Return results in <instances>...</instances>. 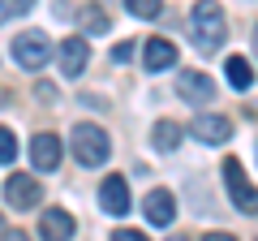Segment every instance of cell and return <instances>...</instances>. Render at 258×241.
Returning a JSON list of instances; mask_svg holds the SVG:
<instances>
[{"label": "cell", "instance_id": "cell-14", "mask_svg": "<svg viewBox=\"0 0 258 241\" xmlns=\"http://www.w3.org/2000/svg\"><path fill=\"white\" fill-rule=\"evenodd\" d=\"M181 125H176V120H159V125H155V134H151V142H155V147L159 151H176V147H181Z\"/></svg>", "mask_w": 258, "mask_h": 241}, {"label": "cell", "instance_id": "cell-22", "mask_svg": "<svg viewBox=\"0 0 258 241\" xmlns=\"http://www.w3.org/2000/svg\"><path fill=\"white\" fill-rule=\"evenodd\" d=\"M203 241H237V237H232V232H207Z\"/></svg>", "mask_w": 258, "mask_h": 241}, {"label": "cell", "instance_id": "cell-1", "mask_svg": "<svg viewBox=\"0 0 258 241\" xmlns=\"http://www.w3.org/2000/svg\"><path fill=\"white\" fill-rule=\"evenodd\" d=\"M189 35H194V47H198L203 56H211L215 47L224 43V9L215 5V0H198V5H194Z\"/></svg>", "mask_w": 258, "mask_h": 241}, {"label": "cell", "instance_id": "cell-19", "mask_svg": "<svg viewBox=\"0 0 258 241\" xmlns=\"http://www.w3.org/2000/svg\"><path fill=\"white\" fill-rule=\"evenodd\" d=\"M129 56H134V43H116L112 47V61H116V65H125Z\"/></svg>", "mask_w": 258, "mask_h": 241}, {"label": "cell", "instance_id": "cell-10", "mask_svg": "<svg viewBox=\"0 0 258 241\" xmlns=\"http://www.w3.org/2000/svg\"><path fill=\"white\" fill-rule=\"evenodd\" d=\"M99 207L108 215H125L129 211V186L120 181V176H108V181L99 186Z\"/></svg>", "mask_w": 258, "mask_h": 241}, {"label": "cell", "instance_id": "cell-25", "mask_svg": "<svg viewBox=\"0 0 258 241\" xmlns=\"http://www.w3.org/2000/svg\"><path fill=\"white\" fill-rule=\"evenodd\" d=\"M172 241H189V237H172Z\"/></svg>", "mask_w": 258, "mask_h": 241}, {"label": "cell", "instance_id": "cell-11", "mask_svg": "<svg viewBox=\"0 0 258 241\" xmlns=\"http://www.w3.org/2000/svg\"><path fill=\"white\" fill-rule=\"evenodd\" d=\"M39 232H43L47 241H69L74 237V215L60 211V207H52V211H43V220H39Z\"/></svg>", "mask_w": 258, "mask_h": 241}, {"label": "cell", "instance_id": "cell-3", "mask_svg": "<svg viewBox=\"0 0 258 241\" xmlns=\"http://www.w3.org/2000/svg\"><path fill=\"white\" fill-rule=\"evenodd\" d=\"M224 186H228V198H232V207H237V211H245V215L258 211V190L249 186V176H245V168H241V159H224Z\"/></svg>", "mask_w": 258, "mask_h": 241}, {"label": "cell", "instance_id": "cell-18", "mask_svg": "<svg viewBox=\"0 0 258 241\" xmlns=\"http://www.w3.org/2000/svg\"><path fill=\"white\" fill-rule=\"evenodd\" d=\"M125 5H129L134 18H155L159 13V0H125Z\"/></svg>", "mask_w": 258, "mask_h": 241}, {"label": "cell", "instance_id": "cell-16", "mask_svg": "<svg viewBox=\"0 0 258 241\" xmlns=\"http://www.w3.org/2000/svg\"><path fill=\"white\" fill-rule=\"evenodd\" d=\"M30 5H35V0H0V26H5L13 13H26Z\"/></svg>", "mask_w": 258, "mask_h": 241}, {"label": "cell", "instance_id": "cell-2", "mask_svg": "<svg viewBox=\"0 0 258 241\" xmlns=\"http://www.w3.org/2000/svg\"><path fill=\"white\" fill-rule=\"evenodd\" d=\"M108 151H112V142H108V134L99 130V125H74V155H78V164H86V168H99L103 159H108Z\"/></svg>", "mask_w": 258, "mask_h": 241}, {"label": "cell", "instance_id": "cell-7", "mask_svg": "<svg viewBox=\"0 0 258 241\" xmlns=\"http://www.w3.org/2000/svg\"><path fill=\"white\" fill-rule=\"evenodd\" d=\"M142 211H147V220L155 224V228H168V224L176 220V203H172L168 190H151L147 203H142Z\"/></svg>", "mask_w": 258, "mask_h": 241}, {"label": "cell", "instance_id": "cell-24", "mask_svg": "<svg viewBox=\"0 0 258 241\" xmlns=\"http://www.w3.org/2000/svg\"><path fill=\"white\" fill-rule=\"evenodd\" d=\"M254 52H258V26H254Z\"/></svg>", "mask_w": 258, "mask_h": 241}, {"label": "cell", "instance_id": "cell-9", "mask_svg": "<svg viewBox=\"0 0 258 241\" xmlns=\"http://www.w3.org/2000/svg\"><path fill=\"white\" fill-rule=\"evenodd\" d=\"M176 91H181V99H189V103H211L215 99V82L207 74H181L176 78Z\"/></svg>", "mask_w": 258, "mask_h": 241}, {"label": "cell", "instance_id": "cell-12", "mask_svg": "<svg viewBox=\"0 0 258 241\" xmlns=\"http://www.w3.org/2000/svg\"><path fill=\"white\" fill-rule=\"evenodd\" d=\"M228 134H232V125H228L224 116H198V120H194V138L211 142V147H220V142H228Z\"/></svg>", "mask_w": 258, "mask_h": 241}, {"label": "cell", "instance_id": "cell-26", "mask_svg": "<svg viewBox=\"0 0 258 241\" xmlns=\"http://www.w3.org/2000/svg\"><path fill=\"white\" fill-rule=\"evenodd\" d=\"M254 151H258V142H254Z\"/></svg>", "mask_w": 258, "mask_h": 241}, {"label": "cell", "instance_id": "cell-5", "mask_svg": "<svg viewBox=\"0 0 258 241\" xmlns=\"http://www.w3.org/2000/svg\"><path fill=\"white\" fill-rule=\"evenodd\" d=\"M5 198H9L18 211H30V207H39V198H43V190H39V181L30 172H18L5 181Z\"/></svg>", "mask_w": 258, "mask_h": 241}, {"label": "cell", "instance_id": "cell-23", "mask_svg": "<svg viewBox=\"0 0 258 241\" xmlns=\"http://www.w3.org/2000/svg\"><path fill=\"white\" fill-rule=\"evenodd\" d=\"M5 241H30V237H26V232H18V228H13V232H5Z\"/></svg>", "mask_w": 258, "mask_h": 241}, {"label": "cell", "instance_id": "cell-8", "mask_svg": "<svg viewBox=\"0 0 258 241\" xmlns=\"http://www.w3.org/2000/svg\"><path fill=\"white\" fill-rule=\"evenodd\" d=\"M86 56H91V47H86V39H64L60 43V74L64 78H82V69H86Z\"/></svg>", "mask_w": 258, "mask_h": 241}, {"label": "cell", "instance_id": "cell-15", "mask_svg": "<svg viewBox=\"0 0 258 241\" xmlns=\"http://www.w3.org/2000/svg\"><path fill=\"white\" fill-rule=\"evenodd\" d=\"M228 82L237 86V91H249V82H254V69H249V61L245 56H228Z\"/></svg>", "mask_w": 258, "mask_h": 241}, {"label": "cell", "instance_id": "cell-17", "mask_svg": "<svg viewBox=\"0 0 258 241\" xmlns=\"http://www.w3.org/2000/svg\"><path fill=\"white\" fill-rule=\"evenodd\" d=\"M13 155H18V138H13V134L0 125V164H9Z\"/></svg>", "mask_w": 258, "mask_h": 241}, {"label": "cell", "instance_id": "cell-20", "mask_svg": "<svg viewBox=\"0 0 258 241\" xmlns=\"http://www.w3.org/2000/svg\"><path fill=\"white\" fill-rule=\"evenodd\" d=\"M112 241H147V232H138V228H120V232H112Z\"/></svg>", "mask_w": 258, "mask_h": 241}, {"label": "cell", "instance_id": "cell-21", "mask_svg": "<svg viewBox=\"0 0 258 241\" xmlns=\"http://www.w3.org/2000/svg\"><path fill=\"white\" fill-rule=\"evenodd\" d=\"M86 26H91V30H103V26H108V18H103L99 9H91V13H86Z\"/></svg>", "mask_w": 258, "mask_h": 241}, {"label": "cell", "instance_id": "cell-6", "mask_svg": "<svg viewBox=\"0 0 258 241\" xmlns=\"http://www.w3.org/2000/svg\"><path fill=\"white\" fill-rule=\"evenodd\" d=\"M30 159H35L39 172H56V168H60V138H56V134H35Z\"/></svg>", "mask_w": 258, "mask_h": 241}, {"label": "cell", "instance_id": "cell-13", "mask_svg": "<svg viewBox=\"0 0 258 241\" xmlns=\"http://www.w3.org/2000/svg\"><path fill=\"white\" fill-rule=\"evenodd\" d=\"M142 56H147V69H155V74H159V69H172V65H176V47L168 43V39H151Z\"/></svg>", "mask_w": 258, "mask_h": 241}, {"label": "cell", "instance_id": "cell-4", "mask_svg": "<svg viewBox=\"0 0 258 241\" xmlns=\"http://www.w3.org/2000/svg\"><path fill=\"white\" fill-rule=\"evenodd\" d=\"M47 56H52V43H47L39 30H26V35L13 39V61H18L22 69H43Z\"/></svg>", "mask_w": 258, "mask_h": 241}]
</instances>
